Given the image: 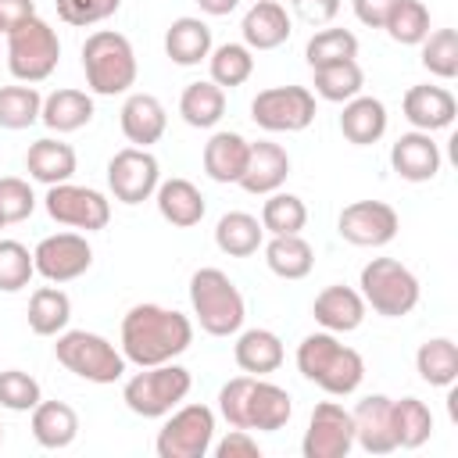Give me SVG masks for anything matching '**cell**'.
Wrapping results in <instances>:
<instances>
[{"instance_id": "1", "label": "cell", "mask_w": 458, "mask_h": 458, "mask_svg": "<svg viewBox=\"0 0 458 458\" xmlns=\"http://www.w3.org/2000/svg\"><path fill=\"white\" fill-rule=\"evenodd\" d=\"M193 344V322L161 304H132L122 318V354L125 361L147 369V365H165L186 354Z\"/></svg>"}, {"instance_id": "2", "label": "cell", "mask_w": 458, "mask_h": 458, "mask_svg": "<svg viewBox=\"0 0 458 458\" xmlns=\"http://www.w3.org/2000/svg\"><path fill=\"white\" fill-rule=\"evenodd\" d=\"M218 415L229 422V429H261L276 433L290 422L293 401L283 386L268 383L265 376H233L218 390Z\"/></svg>"}, {"instance_id": "3", "label": "cell", "mask_w": 458, "mask_h": 458, "mask_svg": "<svg viewBox=\"0 0 458 458\" xmlns=\"http://www.w3.org/2000/svg\"><path fill=\"white\" fill-rule=\"evenodd\" d=\"M297 372L333 397H347L365 379V361L354 347L340 344L336 333H308L297 344Z\"/></svg>"}, {"instance_id": "4", "label": "cell", "mask_w": 458, "mask_h": 458, "mask_svg": "<svg viewBox=\"0 0 458 458\" xmlns=\"http://www.w3.org/2000/svg\"><path fill=\"white\" fill-rule=\"evenodd\" d=\"M190 308L208 336H236L247 318L240 286L222 268H197L190 276Z\"/></svg>"}, {"instance_id": "5", "label": "cell", "mask_w": 458, "mask_h": 458, "mask_svg": "<svg viewBox=\"0 0 458 458\" xmlns=\"http://www.w3.org/2000/svg\"><path fill=\"white\" fill-rule=\"evenodd\" d=\"M82 72H86L89 93L97 97L129 93V86L136 82V50L122 32L97 29L82 43Z\"/></svg>"}, {"instance_id": "6", "label": "cell", "mask_w": 458, "mask_h": 458, "mask_svg": "<svg viewBox=\"0 0 458 458\" xmlns=\"http://www.w3.org/2000/svg\"><path fill=\"white\" fill-rule=\"evenodd\" d=\"M190 386H193V376L179 361L147 365L143 372H136V376L125 379L122 401L140 419H165L172 408H179L186 401Z\"/></svg>"}, {"instance_id": "7", "label": "cell", "mask_w": 458, "mask_h": 458, "mask_svg": "<svg viewBox=\"0 0 458 458\" xmlns=\"http://www.w3.org/2000/svg\"><path fill=\"white\" fill-rule=\"evenodd\" d=\"M54 354H57V361L72 376H79L86 383H100V386L104 383H118L125 376V365H129L122 347H114L107 336L89 333V329H64V333H57Z\"/></svg>"}, {"instance_id": "8", "label": "cell", "mask_w": 458, "mask_h": 458, "mask_svg": "<svg viewBox=\"0 0 458 458\" xmlns=\"http://www.w3.org/2000/svg\"><path fill=\"white\" fill-rule=\"evenodd\" d=\"M358 293L365 301V308H372L383 318H401L419 304V279L408 265H401L397 258H372L361 265L358 276Z\"/></svg>"}, {"instance_id": "9", "label": "cell", "mask_w": 458, "mask_h": 458, "mask_svg": "<svg viewBox=\"0 0 458 458\" xmlns=\"http://www.w3.org/2000/svg\"><path fill=\"white\" fill-rule=\"evenodd\" d=\"M57 61H61V39L50 29V21H43L39 14H32L14 32H7V68L18 82L32 86L50 79Z\"/></svg>"}, {"instance_id": "10", "label": "cell", "mask_w": 458, "mask_h": 458, "mask_svg": "<svg viewBox=\"0 0 458 458\" xmlns=\"http://www.w3.org/2000/svg\"><path fill=\"white\" fill-rule=\"evenodd\" d=\"M215 444V411L208 404H179L157 429V458H204Z\"/></svg>"}, {"instance_id": "11", "label": "cell", "mask_w": 458, "mask_h": 458, "mask_svg": "<svg viewBox=\"0 0 458 458\" xmlns=\"http://www.w3.org/2000/svg\"><path fill=\"white\" fill-rule=\"evenodd\" d=\"M250 118L265 132H301L315 122V93L308 86H268L250 100Z\"/></svg>"}, {"instance_id": "12", "label": "cell", "mask_w": 458, "mask_h": 458, "mask_svg": "<svg viewBox=\"0 0 458 458\" xmlns=\"http://www.w3.org/2000/svg\"><path fill=\"white\" fill-rule=\"evenodd\" d=\"M43 204H47V215L57 225H72V229H82V233H97L111 222V200L93 186H75L72 179L57 182V186H47Z\"/></svg>"}, {"instance_id": "13", "label": "cell", "mask_w": 458, "mask_h": 458, "mask_svg": "<svg viewBox=\"0 0 458 458\" xmlns=\"http://www.w3.org/2000/svg\"><path fill=\"white\" fill-rule=\"evenodd\" d=\"M161 182V165L147 147H122L107 161V186L122 204H143Z\"/></svg>"}, {"instance_id": "14", "label": "cell", "mask_w": 458, "mask_h": 458, "mask_svg": "<svg viewBox=\"0 0 458 458\" xmlns=\"http://www.w3.org/2000/svg\"><path fill=\"white\" fill-rule=\"evenodd\" d=\"M354 447V422L351 411L336 401H322L315 404L304 440H301V454L304 458H347Z\"/></svg>"}, {"instance_id": "15", "label": "cell", "mask_w": 458, "mask_h": 458, "mask_svg": "<svg viewBox=\"0 0 458 458\" xmlns=\"http://www.w3.org/2000/svg\"><path fill=\"white\" fill-rule=\"evenodd\" d=\"M32 261H36V276H43L47 283H72L82 272H89L93 247L82 233H54L36 243Z\"/></svg>"}, {"instance_id": "16", "label": "cell", "mask_w": 458, "mask_h": 458, "mask_svg": "<svg viewBox=\"0 0 458 458\" xmlns=\"http://www.w3.org/2000/svg\"><path fill=\"white\" fill-rule=\"evenodd\" d=\"M397 229L401 218L386 200H354L336 218V233L354 247H386Z\"/></svg>"}, {"instance_id": "17", "label": "cell", "mask_w": 458, "mask_h": 458, "mask_svg": "<svg viewBox=\"0 0 458 458\" xmlns=\"http://www.w3.org/2000/svg\"><path fill=\"white\" fill-rule=\"evenodd\" d=\"M354 422V444L369 454H390L397 451L394 440V397L386 394H369L354 404L351 411Z\"/></svg>"}, {"instance_id": "18", "label": "cell", "mask_w": 458, "mask_h": 458, "mask_svg": "<svg viewBox=\"0 0 458 458\" xmlns=\"http://www.w3.org/2000/svg\"><path fill=\"white\" fill-rule=\"evenodd\" d=\"M290 175V154L272 143V140H258L250 143L247 150V165H243V175H240V186L254 197H268L276 190H283Z\"/></svg>"}, {"instance_id": "19", "label": "cell", "mask_w": 458, "mask_h": 458, "mask_svg": "<svg viewBox=\"0 0 458 458\" xmlns=\"http://www.w3.org/2000/svg\"><path fill=\"white\" fill-rule=\"evenodd\" d=\"M440 161H444L440 147L433 143L429 132H419V129L397 136L394 147H390V165H394V172L404 182H429V179H437Z\"/></svg>"}, {"instance_id": "20", "label": "cell", "mask_w": 458, "mask_h": 458, "mask_svg": "<svg viewBox=\"0 0 458 458\" xmlns=\"http://www.w3.org/2000/svg\"><path fill=\"white\" fill-rule=\"evenodd\" d=\"M401 111H404V118H408L419 132H437V129H447V125L454 122L458 100H454L451 89L422 82V86H411V89L404 93Z\"/></svg>"}, {"instance_id": "21", "label": "cell", "mask_w": 458, "mask_h": 458, "mask_svg": "<svg viewBox=\"0 0 458 458\" xmlns=\"http://www.w3.org/2000/svg\"><path fill=\"white\" fill-rule=\"evenodd\" d=\"M118 125H122V136L132 147H150L165 136L168 114H165V104L154 93H129L122 111H118Z\"/></svg>"}, {"instance_id": "22", "label": "cell", "mask_w": 458, "mask_h": 458, "mask_svg": "<svg viewBox=\"0 0 458 458\" xmlns=\"http://www.w3.org/2000/svg\"><path fill=\"white\" fill-rule=\"evenodd\" d=\"M311 315L326 333H354L365 322V301L354 286L333 283L315 297Z\"/></svg>"}, {"instance_id": "23", "label": "cell", "mask_w": 458, "mask_h": 458, "mask_svg": "<svg viewBox=\"0 0 458 458\" xmlns=\"http://www.w3.org/2000/svg\"><path fill=\"white\" fill-rule=\"evenodd\" d=\"M240 32H243V47L250 50H276L290 39L293 32V21L286 14V7L279 0H258L243 21H240Z\"/></svg>"}, {"instance_id": "24", "label": "cell", "mask_w": 458, "mask_h": 458, "mask_svg": "<svg viewBox=\"0 0 458 458\" xmlns=\"http://www.w3.org/2000/svg\"><path fill=\"white\" fill-rule=\"evenodd\" d=\"M154 204H157V215H161L168 225H175V229H190V225H197V222L204 218V211H208L204 193H200L190 179H179V175L157 182V190H154Z\"/></svg>"}, {"instance_id": "25", "label": "cell", "mask_w": 458, "mask_h": 458, "mask_svg": "<svg viewBox=\"0 0 458 458\" xmlns=\"http://www.w3.org/2000/svg\"><path fill=\"white\" fill-rule=\"evenodd\" d=\"M39 122L50 129V132H75L82 125L93 122V97L86 89H54L50 97H43V111H39Z\"/></svg>"}, {"instance_id": "26", "label": "cell", "mask_w": 458, "mask_h": 458, "mask_svg": "<svg viewBox=\"0 0 458 458\" xmlns=\"http://www.w3.org/2000/svg\"><path fill=\"white\" fill-rule=\"evenodd\" d=\"M25 168L36 182L43 186H57V182H68L75 175V150L72 143L64 140H54V136H43L36 140L29 150H25Z\"/></svg>"}, {"instance_id": "27", "label": "cell", "mask_w": 458, "mask_h": 458, "mask_svg": "<svg viewBox=\"0 0 458 458\" xmlns=\"http://www.w3.org/2000/svg\"><path fill=\"white\" fill-rule=\"evenodd\" d=\"M233 358L240 365V372L247 376H268L283 365L286 351H283V340L272 333V329H243L233 344Z\"/></svg>"}, {"instance_id": "28", "label": "cell", "mask_w": 458, "mask_h": 458, "mask_svg": "<svg viewBox=\"0 0 458 458\" xmlns=\"http://www.w3.org/2000/svg\"><path fill=\"white\" fill-rule=\"evenodd\" d=\"M211 47H215V43H211L208 21L190 18V14L175 18V21L168 25V32H165V54H168V61H175V64H182V68H193V64L208 61Z\"/></svg>"}, {"instance_id": "29", "label": "cell", "mask_w": 458, "mask_h": 458, "mask_svg": "<svg viewBox=\"0 0 458 458\" xmlns=\"http://www.w3.org/2000/svg\"><path fill=\"white\" fill-rule=\"evenodd\" d=\"M340 132L354 143V147H369V143H379L383 132H386V104L376 100V97H351L344 104V114H340Z\"/></svg>"}, {"instance_id": "30", "label": "cell", "mask_w": 458, "mask_h": 458, "mask_svg": "<svg viewBox=\"0 0 458 458\" xmlns=\"http://www.w3.org/2000/svg\"><path fill=\"white\" fill-rule=\"evenodd\" d=\"M247 150L250 143L240 132H211V140L204 143V172L215 182H240L243 165H247Z\"/></svg>"}, {"instance_id": "31", "label": "cell", "mask_w": 458, "mask_h": 458, "mask_svg": "<svg viewBox=\"0 0 458 458\" xmlns=\"http://www.w3.org/2000/svg\"><path fill=\"white\" fill-rule=\"evenodd\" d=\"M32 437L39 447L61 451L79 437V415L64 401H39L32 408Z\"/></svg>"}, {"instance_id": "32", "label": "cell", "mask_w": 458, "mask_h": 458, "mask_svg": "<svg viewBox=\"0 0 458 458\" xmlns=\"http://www.w3.org/2000/svg\"><path fill=\"white\" fill-rule=\"evenodd\" d=\"M215 243L229 258H250V254H258V247L265 243L261 218H254L247 211H225L218 218V225H215Z\"/></svg>"}, {"instance_id": "33", "label": "cell", "mask_w": 458, "mask_h": 458, "mask_svg": "<svg viewBox=\"0 0 458 458\" xmlns=\"http://www.w3.org/2000/svg\"><path fill=\"white\" fill-rule=\"evenodd\" d=\"M179 114L186 125L193 129H215L225 114V89L215 86L211 79H200V82H190L179 97Z\"/></svg>"}, {"instance_id": "34", "label": "cell", "mask_w": 458, "mask_h": 458, "mask_svg": "<svg viewBox=\"0 0 458 458\" xmlns=\"http://www.w3.org/2000/svg\"><path fill=\"white\" fill-rule=\"evenodd\" d=\"M265 265L279 276V279H304L315 268V250L301 233H286V236H272L265 243Z\"/></svg>"}, {"instance_id": "35", "label": "cell", "mask_w": 458, "mask_h": 458, "mask_svg": "<svg viewBox=\"0 0 458 458\" xmlns=\"http://www.w3.org/2000/svg\"><path fill=\"white\" fill-rule=\"evenodd\" d=\"M72 318V301L61 286H39L29 297V329L36 336H57L68 329Z\"/></svg>"}, {"instance_id": "36", "label": "cell", "mask_w": 458, "mask_h": 458, "mask_svg": "<svg viewBox=\"0 0 458 458\" xmlns=\"http://www.w3.org/2000/svg\"><path fill=\"white\" fill-rule=\"evenodd\" d=\"M415 372L429 386H454L458 379V344L451 336H433L415 351Z\"/></svg>"}, {"instance_id": "37", "label": "cell", "mask_w": 458, "mask_h": 458, "mask_svg": "<svg viewBox=\"0 0 458 458\" xmlns=\"http://www.w3.org/2000/svg\"><path fill=\"white\" fill-rule=\"evenodd\" d=\"M311 75H315V79H311L315 93H318L322 100H329V104H347V100L358 97L361 86H365V72H361L358 57H354V61H336V64L311 68Z\"/></svg>"}, {"instance_id": "38", "label": "cell", "mask_w": 458, "mask_h": 458, "mask_svg": "<svg viewBox=\"0 0 458 458\" xmlns=\"http://www.w3.org/2000/svg\"><path fill=\"white\" fill-rule=\"evenodd\" d=\"M433 437V411L419 397L394 401V440L401 451H415Z\"/></svg>"}, {"instance_id": "39", "label": "cell", "mask_w": 458, "mask_h": 458, "mask_svg": "<svg viewBox=\"0 0 458 458\" xmlns=\"http://www.w3.org/2000/svg\"><path fill=\"white\" fill-rule=\"evenodd\" d=\"M208 72H211V82L222 86V89L243 86V82L254 75V50L243 47V43L211 47V54H208Z\"/></svg>"}, {"instance_id": "40", "label": "cell", "mask_w": 458, "mask_h": 458, "mask_svg": "<svg viewBox=\"0 0 458 458\" xmlns=\"http://www.w3.org/2000/svg\"><path fill=\"white\" fill-rule=\"evenodd\" d=\"M308 225V208L297 193H268V200L261 204V229L268 236H286V233H301Z\"/></svg>"}, {"instance_id": "41", "label": "cell", "mask_w": 458, "mask_h": 458, "mask_svg": "<svg viewBox=\"0 0 458 458\" xmlns=\"http://www.w3.org/2000/svg\"><path fill=\"white\" fill-rule=\"evenodd\" d=\"M386 36L401 47H419L429 36V7L422 0H397L383 21Z\"/></svg>"}, {"instance_id": "42", "label": "cell", "mask_w": 458, "mask_h": 458, "mask_svg": "<svg viewBox=\"0 0 458 458\" xmlns=\"http://www.w3.org/2000/svg\"><path fill=\"white\" fill-rule=\"evenodd\" d=\"M43 111V97L36 86L21 82V86H0V129H29L32 122H39Z\"/></svg>"}, {"instance_id": "43", "label": "cell", "mask_w": 458, "mask_h": 458, "mask_svg": "<svg viewBox=\"0 0 458 458\" xmlns=\"http://www.w3.org/2000/svg\"><path fill=\"white\" fill-rule=\"evenodd\" d=\"M304 57H308L311 68L336 64V61H354L358 57V36L351 29H322L308 39Z\"/></svg>"}, {"instance_id": "44", "label": "cell", "mask_w": 458, "mask_h": 458, "mask_svg": "<svg viewBox=\"0 0 458 458\" xmlns=\"http://www.w3.org/2000/svg\"><path fill=\"white\" fill-rule=\"evenodd\" d=\"M422 68L437 79H454L458 75V32L454 29H437L422 43Z\"/></svg>"}, {"instance_id": "45", "label": "cell", "mask_w": 458, "mask_h": 458, "mask_svg": "<svg viewBox=\"0 0 458 458\" xmlns=\"http://www.w3.org/2000/svg\"><path fill=\"white\" fill-rule=\"evenodd\" d=\"M36 276V261L32 250L18 240H0V290L4 293H18L29 286V279Z\"/></svg>"}, {"instance_id": "46", "label": "cell", "mask_w": 458, "mask_h": 458, "mask_svg": "<svg viewBox=\"0 0 458 458\" xmlns=\"http://www.w3.org/2000/svg\"><path fill=\"white\" fill-rule=\"evenodd\" d=\"M39 401H43V390L29 372H21V369H4L0 372V408L32 411Z\"/></svg>"}, {"instance_id": "47", "label": "cell", "mask_w": 458, "mask_h": 458, "mask_svg": "<svg viewBox=\"0 0 458 458\" xmlns=\"http://www.w3.org/2000/svg\"><path fill=\"white\" fill-rule=\"evenodd\" d=\"M32 211H36L32 186L25 179H18V175H0V218H4V225L25 222Z\"/></svg>"}, {"instance_id": "48", "label": "cell", "mask_w": 458, "mask_h": 458, "mask_svg": "<svg viewBox=\"0 0 458 458\" xmlns=\"http://www.w3.org/2000/svg\"><path fill=\"white\" fill-rule=\"evenodd\" d=\"M118 7H122V0H57V18L64 25L86 29V25H97V21L111 18Z\"/></svg>"}, {"instance_id": "49", "label": "cell", "mask_w": 458, "mask_h": 458, "mask_svg": "<svg viewBox=\"0 0 458 458\" xmlns=\"http://www.w3.org/2000/svg\"><path fill=\"white\" fill-rule=\"evenodd\" d=\"M215 447V458H261L258 440L250 437V429H229Z\"/></svg>"}, {"instance_id": "50", "label": "cell", "mask_w": 458, "mask_h": 458, "mask_svg": "<svg viewBox=\"0 0 458 458\" xmlns=\"http://www.w3.org/2000/svg\"><path fill=\"white\" fill-rule=\"evenodd\" d=\"M394 4H397V0H351L354 18H358L361 25H369V29H383V21H386V14L394 11Z\"/></svg>"}, {"instance_id": "51", "label": "cell", "mask_w": 458, "mask_h": 458, "mask_svg": "<svg viewBox=\"0 0 458 458\" xmlns=\"http://www.w3.org/2000/svg\"><path fill=\"white\" fill-rule=\"evenodd\" d=\"M36 14V0H0V32H14L21 21Z\"/></svg>"}, {"instance_id": "52", "label": "cell", "mask_w": 458, "mask_h": 458, "mask_svg": "<svg viewBox=\"0 0 458 458\" xmlns=\"http://www.w3.org/2000/svg\"><path fill=\"white\" fill-rule=\"evenodd\" d=\"M290 4H293V11H297L304 21H311V25H326V21H333L336 11H340V0H290Z\"/></svg>"}, {"instance_id": "53", "label": "cell", "mask_w": 458, "mask_h": 458, "mask_svg": "<svg viewBox=\"0 0 458 458\" xmlns=\"http://www.w3.org/2000/svg\"><path fill=\"white\" fill-rule=\"evenodd\" d=\"M197 4H200V11H204V14H211V18L233 14V11L240 7V0H197Z\"/></svg>"}, {"instance_id": "54", "label": "cell", "mask_w": 458, "mask_h": 458, "mask_svg": "<svg viewBox=\"0 0 458 458\" xmlns=\"http://www.w3.org/2000/svg\"><path fill=\"white\" fill-rule=\"evenodd\" d=\"M0 444H4V426H0Z\"/></svg>"}, {"instance_id": "55", "label": "cell", "mask_w": 458, "mask_h": 458, "mask_svg": "<svg viewBox=\"0 0 458 458\" xmlns=\"http://www.w3.org/2000/svg\"><path fill=\"white\" fill-rule=\"evenodd\" d=\"M0 229H4V218H0Z\"/></svg>"}]
</instances>
